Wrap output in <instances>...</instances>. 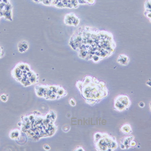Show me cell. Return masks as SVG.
<instances>
[{
    "label": "cell",
    "mask_w": 151,
    "mask_h": 151,
    "mask_svg": "<svg viewBox=\"0 0 151 151\" xmlns=\"http://www.w3.org/2000/svg\"><path fill=\"white\" fill-rule=\"evenodd\" d=\"M69 44L83 60L98 63L115 52L116 43L113 34L106 31L85 26L77 29Z\"/></svg>",
    "instance_id": "obj_1"
},
{
    "label": "cell",
    "mask_w": 151,
    "mask_h": 151,
    "mask_svg": "<svg viewBox=\"0 0 151 151\" xmlns=\"http://www.w3.org/2000/svg\"><path fill=\"white\" fill-rule=\"evenodd\" d=\"M80 22L79 18L73 13H70L64 16V22L65 24L69 26L77 27L79 24Z\"/></svg>",
    "instance_id": "obj_6"
},
{
    "label": "cell",
    "mask_w": 151,
    "mask_h": 151,
    "mask_svg": "<svg viewBox=\"0 0 151 151\" xmlns=\"http://www.w3.org/2000/svg\"><path fill=\"white\" fill-rule=\"evenodd\" d=\"M44 149L46 150V151H48L50 150V147L49 146H48V145H44Z\"/></svg>",
    "instance_id": "obj_19"
},
{
    "label": "cell",
    "mask_w": 151,
    "mask_h": 151,
    "mask_svg": "<svg viewBox=\"0 0 151 151\" xmlns=\"http://www.w3.org/2000/svg\"><path fill=\"white\" fill-rule=\"evenodd\" d=\"M94 143L98 151H114L119 147L116 137L107 133L101 132H97L94 134Z\"/></svg>",
    "instance_id": "obj_3"
},
{
    "label": "cell",
    "mask_w": 151,
    "mask_h": 151,
    "mask_svg": "<svg viewBox=\"0 0 151 151\" xmlns=\"http://www.w3.org/2000/svg\"><path fill=\"white\" fill-rule=\"evenodd\" d=\"M2 17L13 20V6L10 0H0V19Z\"/></svg>",
    "instance_id": "obj_5"
},
{
    "label": "cell",
    "mask_w": 151,
    "mask_h": 151,
    "mask_svg": "<svg viewBox=\"0 0 151 151\" xmlns=\"http://www.w3.org/2000/svg\"><path fill=\"white\" fill-rule=\"evenodd\" d=\"M20 136V131L17 130L12 131L10 134V137L13 139H18Z\"/></svg>",
    "instance_id": "obj_12"
},
{
    "label": "cell",
    "mask_w": 151,
    "mask_h": 151,
    "mask_svg": "<svg viewBox=\"0 0 151 151\" xmlns=\"http://www.w3.org/2000/svg\"><path fill=\"white\" fill-rule=\"evenodd\" d=\"M134 139L135 137L132 135L126 136L125 137H123L120 141V143H119L120 148L123 150H127L131 148L130 147V143L131 141Z\"/></svg>",
    "instance_id": "obj_7"
},
{
    "label": "cell",
    "mask_w": 151,
    "mask_h": 151,
    "mask_svg": "<svg viewBox=\"0 0 151 151\" xmlns=\"http://www.w3.org/2000/svg\"><path fill=\"white\" fill-rule=\"evenodd\" d=\"M150 110H151V102L150 104Z\"/></svg>",
    "instance_id": "obj_21"
},
{
    "label": "cell",
    "mask_w": 151,
    "mask_h": 151,
    "mask_svg": "<svg viewBox=\"0 0 151 151\" xmlns=\"http://www.w3.org/2000/svg\"><path fill=\"white\" fill-rule=\"evenodd\" d=\"M4 55V51L2 48L0 47V58H1Z\"/></svg>",
    "instance_id": "obj_17"
},
{
    "label": "cell",
    "mask_w": 151,
    "mask_h": 151,
    "mask_svg": "<svg viewBox=\"0 0 151 151\" xmlns=\"http://www.w3.org/2000/svg\"><path fill=\"white\" fill-rule=\"evenodd\" d=\"M146 85L147 86H148L149 87H151V80H148L147 82H146Z\"/></svg>",
    "instance_id": "obj_18"
},
{
    "label": "cell",
    "mask_w": 151,
    "mask_h": 151,
    "mask_svg": "<svg viewBox=\"0 0 151 151\" xmlns=\"http://www.w3.org/2000/svg\"><path fill=\"white\" fill-rule=\"evenodd\" d=\"M69 104L72 106H75L76 105V102L75 100L73 98H71L70 100H69Z\"/></svg>",
    "instance_id": "obj_15"
},
{
    "label": "cell",
    "mask_w": 151,
    "mask_h": 151,
    "mask_svg": "<svg viewBox=\"0 0 151 151\" xmlns=\"http://www.w3.org/2000/svg\"><path fill=\"white\" fill-rule=\"evenodd\" d=\"M117 63L122 66H127L130 62V58L128 55L121 54L117 58Z\"/></svg>",
    "instance_id": "obj_8"
},
{
    "label": "cell",
    "mask_w": 151,
    "mask_h": 151,
    "mask_svg": "<svg viewBox=\"0 0 151 151\" xmlns=\"http://www.w3.org/2000/svg\"><path fill=\"white\" fill-rule=\"evenodd\" d=\"M131 105V101L128 96L126 95L117 96L114 101V109L119 112H123L128 109Z\"/></svg>",
    "instance_id": "obj_4"
},
{
    "label": "cell",
    "mask_w": 151,
    "mask_h": 151,
    "mask_svg": "<svg viewBox=\"0 0 151 151\" xmlns=\"http://www.w3.org/2000/svg\"><path fill=\"white\" fill-rule=\"evenodd\" d=\"M17 48H18V50L20 53H25L28 49L29 44L28 41H25V40L21 41L18 44Z\"/></svg>",
    "instance_id": "obj_10"
},
{
    "label": "cell",
    "mask_w": 151,
    "mask_h": 151,
    "mask_svg": "<svg viewBox=\"0 0 151 151\" xmlns=\"http://www.w3.org/2000/svg\"><path fill=\"white\" fill-rule=\"evenodd\" d=\"M76 85L85 103L91 106L99 103L109 95L106 84L92 76H85Z\"/></svg>",
    "instance_id": "obj_2"
},
{
    "label": "cell",
    "mask_w": 151,
    "mask_h": 151,
    "mask_svg": "<svg viewBox=\"0 0 151 151\" xmlns=\"http://www.w3.org/2000/svg\"><path fill=\"white\" fill-rule=\"evenodd\" d=\"M75 151H85V150H84V149L83 148V147H77Z\"/></svg>",
    "instance_id": "obj_20"
},
{
    "label": "cell",
    "mask_w": 151,
    "mask_h": 151,
    "mask_svg": "<svg viewBox=\"0 0 151 151\" xmlns=\"http://www.w3.org/2000/svg\"><path fill=\"white\" fill-rule=\"evenodd\" d=\"M144 15L151 22V0H147L144 4Z\"/></svg>",
    "instance_id": "obj_9"
},
{
    "label": "cell",
    "mask_w": 151,
    "mask_h": 151,
    "mask_svg": "<svg viewBox=\"0 0 151 151\" xmlns=\"http://www.w3.org/2000/svg\"><path fill=\"white\" fill-rule=\"evenodd\" d=\"M8 99V97L7 95L5 94H2L0 96V100L2 101V102H7Z\"/></svg>",
    "instance_id": "obj_13"
},
{
    "label": "cell",
    "mask_w": 151,
    "mask_h": 151,
    "mask_svg": "<svg viewBox=\"0 0 151 151\" xmlns=\"http://www.w3.org/2000/svg\"><path fill=\"white\" fill-rule=\"evenodd\" d=\"M121 131L125 134H131L132 133V129L130 124H124L121 127Z\"/></svg>",
    "instance_id": "obj_11"
},
{
    "label": "cell",
    "mask_w": 151,
    "mask_h": 151,
    "mask_svg": "<svg viewBox=\"0 0 151 151\" xmlns=\"http://www.w3.org/2000/svg\"><path fill=\"white\" fill-rule=\"evenodd\" d=\"M137 146V143L134 140V139L132 140L130 143V147L131 148H135Z\"/></svg>",
    "instance_id": "obj_14"
},
{
    "label": "cell",
    "mask_w": 151,
    "mask_h": 151,
    "mask_svg": "<svg viewBox=\"0 0 151 151\" xmlns=\"http://www.w3.org/2000/svg\"><path fill=\"white\" fill-rule=\"evenodd\" d=\"M139 107H140L142 108H143L144 106H145V103H144V102H143V101H141V102H140L139 104Z\"/></svg>",
    "instance_id": "obj_16"
}]
</instances>
